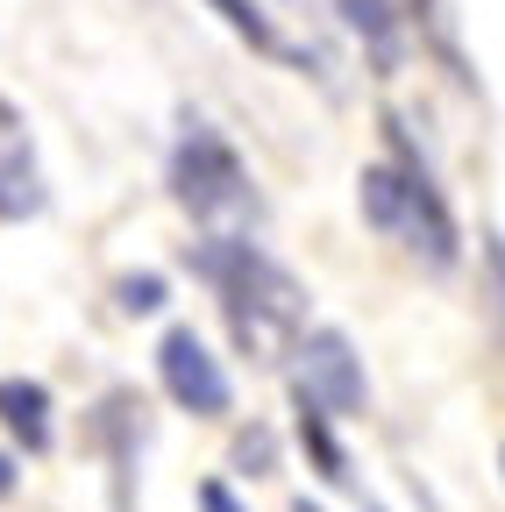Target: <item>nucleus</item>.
I'll return each instance as SVG.
<instances>
[{
    "label": "nucleus",
    "instance_id": "6ab92c4d",
    "mask_svg": "<svg viewBox=\"0 0 505 512\" xmlns=\"http://www.w3.org/2000/svg\"><path fill=\"white\" fill-rule=\"evenodd\" d=\"M292 8H299V0H292Z\"/></svg>",
    "mask_w": 505,
    "mask_h": 512
},
{
    "label": "nucleus",
    "instance_id": "7ed1b4c3",
    "mask_svg": "<svg viewBox=\"0 0 505 512\" xmlns=\"http://www.w3.org/2000/svg\"><path fill=\"white\" fill-rule=\"evenodd\" d=\"M164 178H171V200L200 228H221V221L264 228V192H257V178H249V164L235 157V143L221 136V128L207 114H193V107L178 114V143H171Z\"/></svg>",
    "mask_w": 505,
    "mask_h": 512
},
{
    "label": "nucleus",
    "instance_id": "9d476101",
    "mask_svg": "<svg viewBox=\"0 0 505 512\" xmlns=\"http://www.w3.org/2000/svg\"><path fill=\"white\" fill-rule=\"evenodd\" d=\"M50 207V185L29 157V136L15 128V136H0V221H36Z\"/></svg>",
    "mask_w": 505,
    "mask_h": 512
},
{
    "label": "nucleus",
    "instance_id": "f8f14e48",
    "mask_svg": "<svg viewBox=\"0 0 505 512\" xmlns=\"http://www.w3.org/2000/svg\"><path fill=\"white\" fill-rule=\"evenodd\" d=\"M207 8L249 43V50H257V57H278L285 50V29L271 22V8H264V0H207Z\"/></svg>",
    "mask_w": 505,
    "mask_h": 512
},
{
    "label": "nucleus",
    "instance_id": "ddd939ff",
    "mask_svg": "<svg viewBox=\"0 0 505 512\" xmlns=\"http://www.w3.org/2000/svg\"><path fill=\"white\" fill-rule=\"evenodd\" d=\"M114 306L129 313V320H150V313L171 306V278L164 271H121L114 278Z\"/></svg>",
    "mask_w": 505,
    "mask_h": 512
},
{
    "label": "nucleus",
    "instance_id": "0eeeda50",
    "mask_svg": "<svg viewBox=\"0 0 505 512\" xmlns=\"http://www.w3.org/2000/svg\"><path fill=\"white\" fill-rule=\"evenodd\" d=\"M335 15H342V29L363 43V57H370V79H399L406 72V8L399 0H335Z\"/></svg>",
    "mask_w": 505,
    "mask_h": 512
},
{
    "label": "nucleus",
    "instance_id": "f3484780",
    "mask_svg": "<svg viewBox=\"0 0 505 512\" xmlns=\"http://www.w3.org/2000/svg\"><path fill=\"white\" fill-rule=\"evenodd\" d=\"M292 512H321V505H313V498H292Z\"/></svg>",
    "mask_w": 505,
    "mask_h": 512
},
{
    "label": "nucleus",
    "instance_id": "2eb2a0df",
    "mask_svg": "<svg viewBox=\"0 0 505 512\" xmlns=\"http://www.w3.org/2000/svg\"><path fill=\"white\" fill-rule=\"evenodd\" d=\"M200 512H249V505L228 491V477H207V484H200Z\"/></svg>",
    "mask_w": 505,
    "mask_h": 512
},
{
    "label": "nucleus",
    "instance_id": "423d86ee",
    "mask_svg": "<svg viewBox=\"0 0 505 512\" xmlns=\"http://www.w3.org/2000/svg\"><path fill=\"white\" fill-rule=\"evenodd\" d=\"M86 441L107 456V470H114V505L129 512V477H136V463H143V441H150V406H143V392H129V384H114V392L93 406V420H86Z\"/></svg>",
    "mask_w": 505,
    "mask_h": 512
},
{
    "label": "nucleus",
    "instance_id": "20e7f679",
    "mask_svg": "<svg viewBox=\"0 0 505 512\" xmlns=\"http://www.w3.org/2000/svg\"><path fill=\"white\" fill-rule=\"evenodd\" d=\"M157 384H164V399L178 413H193V420H228L235 413V384L221 370V356L207 349V335L193 328V320H171L164 342H157Z\"/></svg>",
    "mask_w": 505,
    "mask_h": 512
},
{
    "label": "nucleus",
    "instance_id": "9b49d317",
    "mask_svg": "<svg viewBox=\"0 0 505 512\" xmlns=\"http://www.w3.org/2000/svg\"><path fill=\"white\" fill-rule=\"evenodd\" d=\"M399 8H406V29H420V43L456 72V86L477 93V72H470V57H463V36H456V8H449V0H399Z\"/></svg>",
    "mask_w": 505,
    "mask_h": 512
},
{
    "label": "nucleus",
    "instance_id": "dca6fc26",
    "mask_svg": "<svg viewBox=\"0 0 505 512\" xmlns=\"http://www.w3.org/2000/svg\"><path fill=\"white\" fill-rule=\"evenodd\" d=\"M22 491V456H8V448H0V505H8Z\"/></svg>",
    "mask_w": 505,
    "mask_h": 512
},
{
    "label": "nucleus",
    "instance_id": "f03ea898",
    "mask_svg": "<svg viewBox=\"0 0 505 512\" xmlns=\"http://www.w3.org/2000/svg\"><path fill=\"white\" fill-rule=\"evenodd\" d=\"M356 207H363V221L377 235L406 242V256L427 264L434 278H449L463 264V228H456V207H449V192H441L434 164H399V157L363 164Z\"/></svg>",
    "mask_w": 505,
    "mask_h": 512
},
{
    "label": "nucleus",
    "instance_id": "6e6552de",
    "mask_svg": "<svg viewBox=\"0 0 505 512\" xmlns=\"http://www.w3.org/2000/svg\"><path fill=\"white\" fill-rule=\"evenodd\" d=\"M50 384L43 377H0V434H8L22 456H50L57 420H50Z\"/></svg>",
    "mask_w": 505,
    "mask_h": 512
},
{
    "label": "nucleus",
    "instance_id": "f257e3e1",
    "mask_svg": "<svg viewBox=\"0 0 505 512\" xmlns=\"http://www.w3.org/2000/svg\"><path fill=\"white\" fill-rule=\"evenodd\" d=\"M185 264H193L200 285H214L242 356H271L278 342L292 349V335L306 328V285L249 228H207L185 249Z\"/></svg>",
    "mask_w": 505,
    "mask_h": 512
},
{
    "label": "nucleus",
    "instance_id": "a211bd4d",
    "mask_svg": "<svg viewBox=\"0 0 505 512\" xmlns=\"http://www.w3.org/2000/svg\"><path fill=\"white\" fill-rule=\"evenodd\" d=\"M363 512H377V505H363Z\"/></svg>",
    "mask_w": 505,
    "mask_h": 512
},
{
    "label": "nucleus",
    "instance_id": "39448f33",
    "mask_svg": "<svg viewBox=\"0 0 505 512\" xmlns=\"http://www.w3.org/2000/svg\"><path fill=\"white\" fill-rule=\"evenodd\" d=\"M292 356H299V384L335 420H363L370 413V377H363V356H356V342L342 328H299Z\"/></svg>",
    "mask_w": 505,
    "mask_h": 512
},
{
    "label": "nucleus",
    "instance_id": "4468645a",
    "mask_svg": "<svg viewBox=\"0 0 505 512\" xmlns=\"http://www.w3.org/2000/svg\"><path fill=\"white\" fill-rule=\"evenodd\" d=\"M235 470L242 477H278V427L271 420L235 427Z\"/></svg>",
    "mask_w": 505,
    "mask_h": 512
},
{
    "label": "nucleus",
    "instance_id": "1a4fd4ad",
    "mask_svg": "<svg viewBox=\"0 0 505 512\" xmlns=\"http://www.w3.org/2000/svg\"><path fill=\"white\" fill-rule=\"evenodd\" d=\"M292 413H299V448H306V456H313V470H321L335 491H356V470H349V448L335 441V413L321 406V399H313L306 392V384L292 377Z\"/></svg>",
    "mask_w": 505,
    "mask_h": 512
}]
</instances>
